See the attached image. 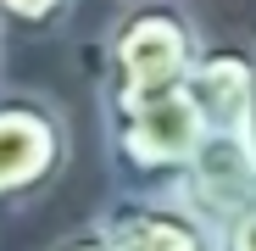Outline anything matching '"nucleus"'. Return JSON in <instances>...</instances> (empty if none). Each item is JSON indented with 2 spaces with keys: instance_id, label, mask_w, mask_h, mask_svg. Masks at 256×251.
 <instances>
[{
  "instance_id": "obj_1",
  "label": "nucleus",
  "mask_w": 256,
  "mask_h": 251,
  "mask_svg": "<svg viewBox=\"0 0 256 251\" xmlns=\"http://www.w3.org/2000/svg\"><path fill=\"white\" fill-rule=\"evenodd\" d=\"M206 51V34L173 0H128L117 23L100 39V73L95 101L100 106H134L150 95H173L190 84Z\"/></svg>"
},
{
  "instance_id": "obj_2",
  "label": "nucleus",
  "mask_w": 256,
  "mask_h": 251,
  "mask_svg": "<svg viewBox=\"0 0 256 251\" xmlns=\"http://www.w3.org/2000/svg\"><path fill=\"white\" fill-rule=\"evenodd\" d=\"M100 134H106V156L117 167V179L128 190H173L212 129L195 95L173 90V95H150L134 106H100Z\"/></svg>"
},
{
  "instance_id": "obj_3",
  "label": "nucleus",
  "mask_w": 256,
  "mask_h": 251,
  "mask_svg": "<svg viewBox=\"0 0 256 251\" xmlns=\"http://www.w3.org/2000/svg\"><path fill=\"white\" fill-rule=\"evenodd\" d=\"M72 167L67 106L28 84H0V212L45 201Z\"/></svg>"
},
{
  "instance_id": "obj_4",
  "label": "nucleus",
  "mask_w": 256,
  "mask_h": 251,
  "mask_svg": "<svg viewBox=\"0 0 256 251\" xmlns=\"http://www.w3.org/2000/svg\"><path fill=\"white\" fill-rule=\"evenodd\" d=\"M95 223L112 251H218V223H206L178 190H122L95 212Z\"/></svg>"
},
{
  "instance_id": "obj_5",
  "label": "nucleus",
  "mask_w": 256,
  "mask_h": 251,
  "mask_svg": "<svg viewBox=\"0 0 256 251\" xmlns=\"http://www.w3.org/2000/svg\"><path fill=\"white\" fill-rule=\"evenodd\" d=\"M206 223H228L256 201V151L245 129H212L195 162L184 167V179L173 184Z\"/></svg>"
},
{
  "instance_id": "obj_6",
  "label": "nucleus",
  "mask_w": 256,
  "mask_h": 251,
  "mask_svg": "<svg viewBox=\"0 0 256 251\" xmlns=\"http://www.w3.org/2000/svg\"><path fill=\"white\" fill-rule=\"evenodd\" d=\"M184 90L195 95L206 129H245L256 112V45L250 39H206Z\"/></svg>"
},
{
  "instance_id": "obj_7",
  "label": "nucleus",
  "mask_w": 256,
  "mask_h": 251,
  "mask_svg": "<svg viewBox=\"0 0 256 251\" xmlns=\"http://www.w3.org/2000/svg\"><path fill=\"white\" fill-rule=\"evenodd\" d=\"M72 12H78V0H0V28H6V34L39 39V34L67 28Z\"/></svg>"
},
{
  "instance_id": "obj_8",
  "label": "nucleus",
  "mask_w": 256,
  "mask_h": 251,
  "mask_svg": "<svg viewBox=\"0 0 256 251\" xmlns=\"http://www.w3.org/2000/svg\"><path fill=\"white\" fill-rule=\"evenodd\" d=\"M218 251H256V201L218 229Z\"/></svg>"
},
{
  "instance_id": "obj_9",
  "label": "nucleus",
  "mask_w": 256,
  "mask_h": 251,
  "mask_svg": "<svg viewBox=\"0 0 256 251\" xmlns=\"http://www.w3.org/2000/svg\"><path fill=\"white\" fill-rule=\"evenodd\" d=\"M50 251H112V240H106V229L90 218V223H78V229H67L62 240H50Z\"/></svg>"
},
{
  "instance_id": "obj_10",
  "label": "nucleus",
  "mask_w": 256,
  "mask_h": 251,
  "mask_svg": "<svg viewBox=\"0 0 256 251\" xmlns=\"http://www.w3.org/2000/svg\"><path fill=\"white\" fill-rule=\"evenodd\" d=\"M245 134H250V151H256V112H250V123H245Z\"/></svg>"
},
{
  "instance_id": "obj_11",
  "label": "nucleus",
  "mask_w": 256,
  "mask_h": 251,
  "mask_svg": "<svg viewBox=\"0 0 256 251\" xmlns=\"http://www.w3.org/2000/svg\"><path fill=\"white\" fill-rule=\"evenodd\" d=\"M0 73H6V28H0Z\"/></svg>"
}]
</instances>
